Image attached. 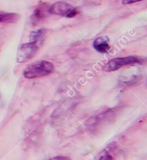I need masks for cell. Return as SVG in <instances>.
Segmentation results:
<instances>
[{
	"label": "cell",
	"instance_id": "277c9868",
	"mask_svg": "<svg viewBox=\"0 0 147 160\" xmlns=\"http://www.w3.org/2000/svg\"><path fill=\"white\" fill-rule=\"evenodd\" d=\"M78 11L77 8L74 7L67 2L64 1H57L54 4L49 5L48 8V13L52 15L62 16V17H66V18H74L77 15Z\"/></svg>",
	"mask_w": 147,
	"mask_h": 160
},
{
	"label": "cell",
	"instance_id": "3957f363",
	"mask_svg": "<svg viewBox=\"0 0 147 160\" xmlns=\"http://www.w3.org/2000/svg\"><path fill=\"white\" fill-rule=\"evenodd\" d=\"M43 42L39 41H30L29 42L23 43L20 46L18 52L17 60L19 63H24L27 62L29 60L33 58L36 56L37 51L39 50L41 46L43 45Z\"/></svg>",
	"mask_w": 147,
	"mask_h": 160
},
{
	"label": "cell",
	"instance_id": "ba28073f",
	"mask_svg": "<svg viewBox=\"0 0 147 160\" xmlns=\"http://www.w3.org/2000/svg\"><path fill=\"white\" fill-rule=\"evenodd\" d=\"M19 19V15L12 12H5L0 11V22L4 23H12L17 22Z\"/></svg>",
	"mask_w": 147,
	"mask_h": 160
},
{
	"label": "cell",
	"instance_id": "8fae6325",
	"mask_svg": "<svg viewBox=\"0 0 147 160\" xmlns=\"http://www.w3.org/2000/svg\"><path fill=\"white\" fill-rule=\"evenodd\" d=\"M144 0H122V3L124 4H134L137 2H141Z\"/></svg>",
	"mask_w": 147,
	"mask_h": 160
},
{
	"label": "cell",
	"instance_id": "9c48e42d",
	"mask_svg": "<svg viewBox=\"0 0 147 160\" xmlns=\"http://www.w3.org/2000/svg\"><path fill=\"white\" fill-rule=\"evenodd\" d=\"M47 33H48V30H46V29H40V30L33 31L29 35V40L30 41L43 42Z\"/></svg>",
	"mask_w": 147,
	"mask_h": 160
},
{
	"label": "cell",
	"instance_id": "7a4b0ae2",
	"mask_svg": "<svg viewBox=\"0 0 147 160\" xmlns=\"http://www.w3.org/2000/svg\"><path fill=\"white\" fill-rule=\"evenodd\" d=\"M143 62L139 56H124V57H116L114 59L110 60L105 64L103 69L106 72H113L116 71L121 68L126 66H133L135 64H139Z\"/></svg>",
	"mask_w": 147,
	"mask_h": 160
},
{
	"label": "cell",
	"instance_id": "5b68a950",
	"mask_svg": "<svg viewBox=\"0 0 147 160\" xmlns=\"http://www.w3.org/2000/svg\"><path fill=\"white\" fill-rule=\"evenodd\" d=\"M48 8H49V4L47 2H40L37 4V6L35 8L33 13L31 15V22L33 24L40 23L48 17L49 14Z\"/></svg>",
	"mask_w": 147,
	"mask_h": 160
},
{
	"label": "cell",
	"instance_id": "6da1fadb",
	"mask_svg": "<svg viewBox=\"0 0 147 160\" xmlns=\"http://www.w3.org/2000/svg\"><path fill=\"white\" fill-rule=\"evenodd\" d=\"M54 70L55 66L52 62L48 61H38L26 67L23 75L27 79H37L50 75Z\"/></svg>",
	"mask_w": 147,
	"mask_h": 160
},
{
	"label": "cell",
	"instance_id": "30bf717a",
	"mask_svg": "<svg viewBox=\"0 0 147 160\" xmlns=\"http://www.w3.org/2000/svg\"><path fill=\"white\" fill-rule=\"evenodd\" d=\"M48 160H71V158L66 156H56Z\"/></svg>",
	"mask_w": 147,
	"mask_h": 160
},
{
	"label": "cell",
	"instance_id": "8992f818",
	"mask_svg": "<svg viewBox=\"0 0 147 160\" xmlns=\"http://www.w3.org/2000/svg\"><path fill=\"white\" fill-rule=\"evenodd\" d=\"M117 150L116 143H111L94 158V160H114Z\"/></svg>",
	"mask_w": 147,
	"mask_h": 160
},
{
	"label": "cell",
	"instance_id": "52a82bcc",
	"mask_svg": "<svg viewBox=\"0 0 147 160\" xmlns=\"http://www.w3.org/2000/svg\"><path fill=\"white\" fill-rule=\"evenodd\" d=\"M93 46L96 51L101 53V54L107 53L111 48L109 40H108V38H105V37H99V38H96L93 43Z\"/></svg>",
	"mask_w": 147,
	"mask_h": 160
}]
</instances>
